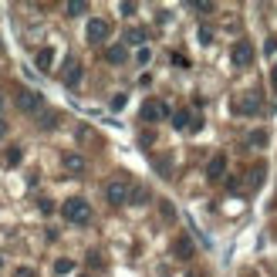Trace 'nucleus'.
Instances as JSON below:
<instances>
[{
	"label": "nucleus",
	"instance_id": "nucleus-28",
	"mask_svg": "<svg viewBox=\"0 0 277 277\" xmlns=\"http://www.w3.org/2000/svg\"><path fill=\"white\" fill-rule=\"evenodd\" d=\"M0 112H4V102H0Z\"/></svg>",
	"mask_w": 277,
	"mask_h": 277
},
{
	"label": "nucleus",
	"instance_id": "nucleus-3",
	"mask_svg": "<svg viewBox=\"0 0 277 277\" xmlns=\"http://www.w3.org/2000/svg\"><path fill=\"white\" fill-rule=\"evenodd\" d=\"M17 108L27 112V115L41 112L44 108V95H37V91H31V88H17Z\"/></svg>",
	"mask_w": 277,
	"mask_h": 277
},
{
	"label": "nucleus",
	"instance_id": "nucleus-14",
	"mask_svg": "<svg viewBox=\"0 0 277 277\" xmlns=\"http://www.w3.org/2000/svg\"><path fill=\"white\" fill-rule=\"evenodd\" d=\"M65 166L71 172H85V159H82V155H65Z\"/></svg>",
	"mask_w": 277,
	"mask_h": 277
},
{
	"label": "nucleus",
	"instance_id": "nucleus-19",
	"mask_svg": "<svg viewBox=\"0 0 277 277\" xmlns=\"http://www.w3.org/2000/svg\"><path fill=\"white\" fill-rule=\"evenodd\" d=\"M71 270H74L71 261H57V264H54V274H71Z\"/></svg>",
	"mask_w": 277,
	"mask_h": 277
},
{
	"label": "nucleus",
	"instance_id": "nucleus-30",
	"mask_svg": "<svg viewBox=\"0 0 277 277\" xmlns=\"http://www.w3.org/2000/svg\"><path fill=\"white\" fill-rule=\"evenodd\" d=\"M0 48H4V44H0Z\"/></svg>",
	"mask_w": 277,
	"mask_h": 277
},
{
	"label": "nucleus",
	"instance_id": "nucleus-18",
	"mask_svg": "<svg viewBox=\"0 0 277 277\" xmlns=\"http://www.w3.org/2000/svg\"><path fill=\"white\" fill-rule=\"evenodd\" d=\"M54 125H57V115L54 112H44L41 115V129H54Z\"/></svg>",
	"mask_w": 277,
	"mask_h": 277
},
{
	"label": "nucleus",
	"instance_id": "nucleus-17",
	"mask_svg": "<svg viewBox=\"0 0 277 277\" xmlns=\"http://www.w3.org/2000/svg\"><path fill=\"white\" fill-rule=\"evenodd\" d=\"M247 142H250V146H267V132H250V138H247Z\"/></svg>",
	"mask_w": 277,
	"mask_h": 277
},
{
	"label": "nucleus",
	"instance_id": "nucleus-20",
	"mask_svg": "<svg viewBox=\"0 0 277 277\" xmlns=\"http://www.w3.org/2000/svg\"><path fill=\"white\" fill-rule=\"evenodd\" d=\"M4 159H7L4 166H17V163H21V149H10V152L4 155Z\"/></svg>",
	"mask_w": 277,
	"mask_h": 277
},
{
	"label": "nucleus",
	"instance_id": "nucleus-1",
	"mask_svg": "<svg viewBox=\"0 0 277 277\" xmlns=\"http://www.w3.org/2000/svg\"><path fill=\"white\" fill-rule=\"evenodd\" d=\"M61 213H65L68 223H78V227H85V223L91 220V206H88V200H82V196H71V200H65Z\"/></svg>",
	"mask_w": 277,
	"mask_h": 277
},
{
	"label": "nucleus",
	"instance_id": "nucleus-29",
	"mask_svg": "<svg viewBox=\"0 0 277 277\" xmlns=\"http://www.w3.org/2000/svg\"><path fill=\"white\" fill-rule=\"evenodd\" d=\"M82 277H88V274H82Z\"/></svg>",
	"mask_w": 277,
	"mask_h": 277
},
{
	"label": "nucleus",
	"instance_id": "nucleus-9",
	"mask_svg": "<svg viewBox=\"0 0 277 277\" xmlns=\"http://www.w3.org/2000/svg\"><path fill=\"white\" fill-rule=\"evenodd\" d=\"M223 172H227V155H213L210 166H206V180H223Z\"/></svg>",
	"mask_w": 277,
	"mask_h": 277
},
{
	"label": "nucleus",
	"instance_id": "nucleus-13",
	"mask_svg": "<svg viewBox=\"0 0 277 277\" xmlns=\"http://www.w3.org/2000/svg\"><path fill=\"white\" fill-rule=\"evenodd\" d=\"M34 61H37V68H41V71H48L54 57H51V51H48V48H41V51H37V57H34Z\"/></svg>",
	"mask_w": 277,
	"mask_h": 277
},
{
	"label": "nucleus",
	"instance_id": "nucleus-22",
	"mask_svg": "<svg viewBox=\"0 0 277 277\" xmlns=\"http://www.w3.org/2000/svg\"><path fill=\"white\" fill-rule=\"evenodd\" d=\"M138 61H142V65H149V57H152V51H149V48H138Z\"/></svg>",
	"mask_w": 277,
	"mask_h": 277
},
{
	"label": "nucleus",
	"instance_id": "nucleus-12",
	"mask_svg": "<svg viewBox=\"0 0 277 277\" xmlns=\"http://www.w3.org/2000/svg\"><path fill=\"white\" fill-rule=\"evenodd\" d=\"M172 125H176V129H189V125H193V115H189L186 108H180V112L172 115Z\"/></svg>",
	"mask_w": 277,
	"mask_h": 277
},
{
	"label": "nucleus",
	"instance_id": "nucleus-25",
	"mask_svg": "<svg viewBox=\"0 0 277 277\" xmlns=\"http://www.w3.org/2000/svg\"><path fill=\"white\" fill-rule=\"evenodd\" d=\"M7 135V122H4V118H0V138Z\"/></svg>",
	"mask_w": 277,
	"mask_h": 277
},
{
	"label": "nucleus",
	"instance_id": "nucleus-2",
	"mask_svg": "<svg viewBox=\"0 0 277 277\" xmlns=\"http://www.w3.org/2000/svg\"><path fill=\"white\" fill-rule=\"evenodd\" d=\"M233 108H236V115H261L264 112V98L257 95V91H247V95L233 98Z\"/></svg>",
	"mask_w": 277,
	"mask_h": 277
},
{
	"label": "nucleus",
	"instance_id": "nucleus-4",
	"mask_svg": "<svg viewBox=\"0 0 277 277\" xmlns=\"http://www.w3.org/2000/svg\"><path fill=\"white\" fill-rule=\"evenodd\" d=\"M108 21H102V17H91L88 21V27H85V37H88V44H102L108 37Z\"/></svg>",
	"mask_w": 277,
	"mask_h": 277
},
{
	"label": "nucleus",
	"instance_id": "nucleus-11",
	"mask_svg": "<svg viewBox=\"0 0 277 277\" xmlns=\"http://www.w3.org/2000/svg\"><path fill=\"white\" fill-rule=\"evenodd\" d=\"M172 253H176L180 261H189V257H193V244H189V236H180L176 247H172Z\"/></svg>",
	"mask_w": 277,
	"mask_h": 277
},
{
	"label": "nucleus",
	"instance_id": "nucleus-8",
	"mask_svg": "<svg viewBox=\"0 0 277 277\" xmlns=\"http://www.w3.org/2000/svg\"><path fill=\"white\" fill-rule=\"evenodd\" d=\"M105 196H108V203H112V206H122L132 193H129V186H125V183H108Z\"/></svg>",
	"mask_w": 277,
	"mask_h": 277
},
{
	"label": "nucleus",
	"instance_id": "nucleus-23",
	"mask_svg": "<svg viewBox=\"0 0 277 277\" xmlns=\"http://www.w3.org/2000/svg\"><path fill=\"white\" fill-rule=\"evenodd\" d=\"M14 277H34V270H31V267H17Z\"/></svg>",
	"mask_w": 277,
	"mask_h": 277
},
{
	"label": "nucleus",
	"instance_id": "nucleus-10",
	"mask_svg": "<svg viewBox=\"0 0 277 277\" xmlns=\"http://www.w3.org/2000/svg\"><path fill=\"white\" fill-rule=\"evenodd\" d=\"M125 57H129L125 44H115V48H108V51H105V61H108V65H125Z\"/></svg>",
	"mask_w": 277,
	"mask_h": 277
},
{
	"label": "nucleus",
	"instance_id": "nucleus-21",
	"mask_svg": "<svg viewBox=\"0 0 277 277\" xmlns=\"http://www.w3.org/2000/svg\"><path fill=\"white\" fill-rule=\"evenodd\" d=\"M68 14H71V17L85 14V4H82V0H74V4H68Z\"/></svg>",
	"mask_w": 277,
	"mask_h": 277
},
{
	"label": "nucleus",
	"instance_id": "nucleus-26",
	"mask_svg": "<svg viewBox=\"0 0 277 277\" xmlns=\"http://www.w3.org/2000/svg\"><path fill=\"white\" fill-rule=\"evenodd\" d=\"M270 78H274V88H277V65H274V74H270Z\"/></svg>",
	"mask_w": 277,
	"mask_h": 277
},
{
	"label": "nucleus",
	"instance_id": "nucleus-16",
	"mask_svg": "<svg viewBox=\"0 0 277 277\" xmlns=\"http://www.w3.org/2000/svg\"><path fill=\"white\" fill-rule=\"evenodd\" d=\"M264 172H267V169H264V163L253 166V169H250V186H261V183H264Z\"/></svg>",
	"mask_w": 277,
	"mask_h": 277
},
{
	"label": "nucleus",
	"instance_id": "nucleus-7",
	"mask_svg": "<svg viewBox=\"0 0 277 277\" xmlns=\"http://www.w3.org/2000/svg\"><path fill=\"white\" fill-rule=\"evenodd\" d=\"M166 115H169V108H166V102H159V98H149L146 105H142V118H146V122H159Z\"/></svg>",
	"mask_w": 277,
	"mask_h": 277
},
{
	"label": "nucleus",
	"instance_id": "nucleus-6",
	"mask_svg": "<svg viewBox=\"0 0 277 277\" xmlns=\"http://www.w3.org/2000/svg\"><path fill=\"white\" fill-rule=\"evenodd\" d=\"M230 57H233L236 68H247V65L253 61V44H250V41H236L233 51H230Z\"/></svg>",
	"mask_w": 277,
	"mask_h": 277
},
{
	"label": "nucleus",
	"instance_id": "nucleus-24",
	"mask_svg": "<svg viewBox=\"0 0 277 277\" xmlns=\"http://www.w3.org/2000/svg\"><path fill=\"white\" fill-rule=\"evenodd\" d=\"M129 200H135V203H142V200H149V193H142V189H135V193H132Z\"/></svg>",
	"mask_w": 277,
	"mask_h": 277
},
{
	"label": "nucleus",
	"instance_id": "nucleus-15",
	"mask_svg": "<svg viewBox=\"0 0 277 277\" xmlns=\"http://www.w3.org/2000/svg\"><path fill=\"white\" fill-rule=\"evenodd\" d=\"M125 41H129V44H142V41H146V31L132 27V31H125Z\"/></svg>",
	"mask_w": 277,
	"mask_h": 277
},
{
	"label": "nucleus",
	"instance_id": "nucleus-27",
	"mask_svg": "<svg viewBox=\"0 0 277 277\" xmlns=\"http://www.w3.org/2000/svg\"><path fill=\"white\" fill-rule=\"evenodd\" d=\"M0 267H4V257H0Z\"/></svg>",
	"mask_w": 277,
	"mask_h": 277
},
{
	"label": "nucleus",
	"instance_id": "nucleus-5",
	"mask_svg": "<svg viewBox=\"0 0 277 277\" xmlns=\"http://www.w3.org/2000/svg\"><path fill=\"white\" fill-rule=\"evenodd\" d=\"M82 78H85L82 61H78V57H68V61H65V85H68V88H78Z\"/></svg>",
	"mask_w": 277,
	"mask_h": 277
}]
</instances>
